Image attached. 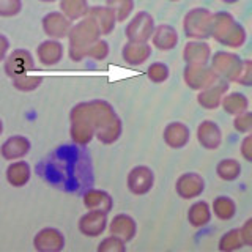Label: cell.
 Wrapping results in <instances>:
<instances>
[{"mask_svg": "<svg viewBox=\"0 0 252 252\" xmlns=\"http://www.w3.org/2000/svg\"><path fill=\"white\" fill-rule=\"evenodd\" d=\"M35 172L46 185L68 194L84 195L94 181L92 156L85 145L74 142L52 150L36 164Z\"/></svg>", "mask_w": 252, "mask_h": 252, "instance_id": "cell-1", "label": "cell"}, {"mask_svg": "<svg viewBox=\"0 0 252 252\" xmlns=\"http://www.w3.org/2000/svg\"><path fill=\"white\" fill-rule=\"evenodd\" d=\"M101 36H102V33L98 27V24L94 22L90 16L81 19L76 26L71 27L69 35H68L69 59L73 62H81V60L87 59L92 46L96 41H99Z\"/></svg>", "mask_w": 252, "mask_h": 252, "instance_id": "cell-2", "label": "cell"}, {"mask_svg": "<svg viewBox=\"0 0 252 252\" xmlns=\"http://www.w3.org/2000/svg\"><path fill=\"white\" fill-rule=\"evenodd\" d=\"M118 118L115 109L104 99H92V101H82L76 104L69 112V122L71 120H85L89 122L94 131L104 129L107 125L115 122Z\"/></svg>", "mask_w": 252, "mask_h": 252, "instance_id": "cell-3", "label": "cell"}, {"mask_svg": "<svg viewBox=\"0 0 252 252\" xmlns=\"http://www.w3.org/2000/svg\"><path fill=\"white\" fill-rule=\"evenodd\" d=\"M211 38H215L219 44L230 47V49H240L246 43L248 35L244 27L230 13L219 11L213 14Z\"/></svg>", "mask_w": 252, "mask_h": 252, "instance_id": "cell-4", "label": "cell"}, {"mask_svg": "<svg viewBox=\"0 0 252 252\" xmlns=\"http://www.w3.org/2000/svg\"><path fill=\"white\" fill-rule=\"evenodd\" d=\"M183 30L186 38L191 39H205L211 38L213 30V13L207 8H192L189 10L183 19Z\"/></svg>", "mask_w": 252, "mask_h": 252, "instance_id": "cell-5", "label": "cell"}, {"mask_svg": "<svg viewBox=\"0 0 252 252\" xmlns=\"http://www.w3.org/2000/svg\"><path fill=\"white\" fill-rule=\"evenodd\" d=\"M155 19L148 11H139L126 24L125 35L131 43H148L155 33Z\"/></svg>", "mask_w": 252, "mask_h": 252, "instance_id": "cell-6", "label": "cell"}, {"mask_svg": "<svg viewBox=\"0 0 252 252\" xmlns=\"http://www.w3.org/2000/svg\"><path fill=\"white\" fill-rule=\"evenodd\" d=\"M210 66L215 69V73L219 77L225 79L228 82H235L243 68V59L235 52L219 51L211 55Z\"/></svg>", "mask_w": 252, "mask_h": 252, "instance_id": "cell-7", "label": "cell"}, {"mask_svg": "<svg viewBox=\"0 0 252 252\" xmlns=\"http://www.w3.org/2000/svg\"><path fill=\"white\" fill-rule=\"evenodd\" d=\"M183 79L189 89L200 92L215 84L219 76L210 65H186L183 71Z\"/></svg>", "mask_w": 252, "mask_h": 252, "instance_id": "cell-8", "label": "cell"}, {"mask_svg": "<svg viewBox=\"0 0 252 252\" xmlns=\"http://www.w3.org/2000/svg\"><path fill=\"white\" fill-rule=\"evenodd\" d=\"M33 69H35V60L27 49H14L3 60V71L10 79L27 74Z\"/></svg>", "mask_w": 252, "mask_h": 252, "instance_id": "cell-9", "label": "cell"}, {"mask_svg": "<svg viewBox=\"0 0 252 252\" xmlns=\"http://www.w3.org/2000/svg\"><path fill=\"white\" fill-rule=\"evenodd\" d=\"M129 192L134 195H145L152 191L155 185V172L148 165H136L132 167L126 178Z\"/></svg>", "mask_w": 252, "mask_h": 252, "instance_id": "cell-10", "label": "cell"}, {"mask_svg": "<svg viewBox=\"0 0 252 252\" xmlns=\"http://www.w3.org/2000/svg\"><path fill=\"white\" fill-rule=\"evenodd\" d=\"M175 191L185 200L197 199L205 191V180L197 172H186L178 177L175 183Z\"/></svg>", "mask_w": 252, "mask_h": 252, "instance_id": "cell-11", "label": "cell"}, {"mask_svg": "<svg viewBox=\"0 0 252 252\" xmlns=\"http://www.w3.org/2000/svg\"><path fill=\"white\" fill-rule=\"evenodd\" d=\"M33 248L38 252H60L65 248V235L55 227H44L35 235Z\"/></svg>", "mask_w": 252, "mask_h": 252, "instance_id": "cell-12", "label": "cell"}, {"mask_svg": "<svg viewBox=\"0 0 252 252\" xmlns=\"http://www.w3.org/2000/svg\"><path fill=\"white\" fill-rule=\"evenodd\" d=\"M77 227H79V232L84 236L98 238V236H101L107 228V213L87 210L85 215H82L81 219H79Z\"/></svg>", "mask_w": 252, "mask_h": 252, "instance_id": "cell-13", "label": "cell"}, {"mask_svg": "<svg viewBox=\"0 0 252 252\" xmlns=\"http://www.w3.org/2000/svg\"><path fill=\"white\" fill-rule=\"evenodd\" d=\"M227 90H228V81L219 77L213 85L199 92V94H197V101H199V104L203 109H208V110L218 109L220 104H222V99L227 94Z\"/></svg>", "mask_w": 252, "mask_h": 252, "instance_id": "cell-14", "label": "cell"}, {"mask_svg": "<svg viewBox=\"0 0 252 252\" xmlns=\"http://www.w3.org/2000/svg\"><path fill=\"white\" fill-rule=\"evenodd\" d=\"M41 26H43L44 33L52 39H60V38L68 36L71 27H73L71 26V21L66 16L59 11L47 13L41 21Z\"/></svg>", "mask_w": 252, "mask_h": 252, "instance_id": "cell-15", "label": "cell"}, {"mask_svg": "<svg viewBox=\"0 0 252 252\" xmlns=\"http://www.w3.org/2000/svg\"><path fill=\"white\" fill-rule=\"evenodd\" d=\"M30 140L26 136L16 134V136H10L3 140L2 147H0V153H2V158L6 161H18L30 153Z\"/></svg>", "mask_w": 252, "mask_h": 252, "instance_id": "cell-16", "label": "cell"}, {"mask_svg": "<svg viewBox=\"0 0 252 252\" xmlns=\"http://www.w3.org/2000/svg\"><path fill=\"white\" fill-rule=\"evenodd\" d=\"M107 228H109L110 235H115L118 238H122L125 243H129L136 238L137 222L132 216L126 215V213H120V215L114 216V219L110 220Z\"/></svg>", "mask_w": 252, "mask_h": 252, "instance_id": "cell-17", "label": "cell"}, {"mask_svg": "<svg viewBox=\"0 0 252 252\" xmlns=\"http://www.w3.org/2000/svg\"><path fill=\"white\" fill-rule=\"evenodd\" d=\"M162 139L167 147H170L173 150H180V148H185L189 144L191 131H189V128L185 123L172 122L164 128Z\"/></svg>", "mask_w": 252, "mask_h": 252, "instance_id": "cell-18", "label": "cell"}, {"mask_svg": "<svg viewBox=\"0 0 252 252\" xmlns=\"http://www.w3.org/2000/svg\"><path fill=\"white\" fill-rule=\"evenodd\" d=\"M197 140L205 150H216L222 142V131L218 123L211 120H203L197 126Z\"/></svg>", "mask_w": 252, "mask_h": 252, "instance_id": "cell-19", "label": "cell"}, {"mask_svg": "<svg viewBox=\"0 0 252 252\" xmlns=\"http://www.w3.org/2000/svg\"><path fill=\"white\" fill-rule=\"evenodd\" d=\"M183 60L186 65H208L211 60L210 46L200 39H191L183 49Z\"/></svg>", "mask_w": 252, "mask_h": 252, "instance_id": "cell-20", "label": "cell"}, {"mask_svg": "<svg viewBox=\"0 0 252 252\" xmlns=\"http://www.w3.org/2000/svg\"><path fill=\"white\" fill-rule=\"evenodd\" d=\"M82 202L84 207L90 211H102V213H109L114 208V199L109 192L102 191V189H89L84 195H82Z\"/></svg>", "mask_w": 252, "mask_h": 252, "instance_id": "cell-21", "label": "cell"}, {"mask_svg": "<svg viewBox=\"0 0 252 252\" xmlns=\"http://www.w3.org/2000/svg\"><path fill=\"white\" fill-rule=\"evenodd\" d=\"M152 44L155 49L167 52L173 51L178 44V32L175 27L169 24H161L155 29V33L152 36Z\"/></svg>", "mask_w": 252, "mask_h": 252, "instance_id": "cell-22", "label": "cell"}, {"mask_svg": "<svg viewBox=\"0 0 252 252\" xmlns=\"http://www.w3.org/2000/svg\"><path fill=\"white\" fill-rule=\"evenodd\" d=\"M63 44L59 41V39H46V41L39 43L36 47V55L38 60L46 66H52L57 65V63L62 62L63 59Z\"/></svg>", "mask_w": 252, "mask_h": 252, "instance_id": "cell-23", "label": "cell"}, {"mask_svg": "<svg viewBox=\"0 0 252 252\" xmlns=\"http://www.w3.org/2000/svg\"><path fill=\"white\" fill-rule=\"evenodd\" d=\"M152 55V46L148 43H131L128 41L122 49V59L128 65L137 66L145 63Z\"/></svg>", "mask_w": 252, "mask_h": 252, "instance_id": "cell-24", "label": "cell"}, {"mask_svg": "<svg viewBox=\"0 0 252 252\" xmlns=\"http://www.w3.org/2000/svg\"><path fill=\"white\" fill-rule=\"evenodd\" d=\"M90 18L98 24V27L101 30L102 35H109L112 33L114 29H115V24L118 22L117 19V14L112 8L106 6H90V11H89Z\"/></svg>", "mask_w": 252, "mask_h": 252, "instance_id": "cell-25", "label": "cell"}, {"mask_svg": "<svg viewBox=\"0 0 252 252\" xmlns=\"http://www.w3.org/2000/svg\"><path fill=\"white\" fill-rule=\"evenodd\" d=\"M5 177H6V181H8V185H10V186L24 188L32 178V169H30L29 162L18 159V161H13L6 167Z\"/></svg>", "mask_w": 252, "mask_h": 252, "instance_id": "cell-26", "label": "cell"}, {"mask_svg": "<svg viewBox=\"0 0 252 252\" xmlns=\"http://www.w3.org/2000/svg\"><path fill=\"white\" fill-rule=\"evenodd\" d=\"M69 136L74 144L89 145L93 139H96V131H94L93 126L85 120H71Z\"/></svg>", "mask_w": 252, "mask_h": 252, "instance_id": "cell-27", "label": "cell"}, {"mask_svg": "<svg viewBox=\"0 0 252 252\" xmlns=\"http://www.w3.org/2000/svg\"><path fill=\"white\" fill-rule=\"evenodd\" d=\"M211 216H213V210L205 200L194 202L188 210V220H189V224L195 228L208 225Z\"/></svg>", "mask_w": 252, "mask_h": 252, "instance_id": "cell-28", "label": "cell"}, {"mask_svg": "<svg viewBox=\"0 0 252 252\" xmlns=\"http://www.w3.org/2000/svg\"><path fill=\"white\" fill-rule=\"evenodd\" d=\"M60 10L69 21H81L89 16L90 6L87 0H60Z\"/></svg>", "mask_w": 252, "mask_h": 252, "instance_id": "cell-29", "label": "cell"}, {"mask_svg": "<svg viewBox=\"0 0 252 252\" xmlns=\"http://www.w3.org/2000/svg\"><path fill=\"white\" fill-rule=\"evenodd\" d=\"M222 109L228 115H240L243 112H246L248 107H249V99L246 94H243L240 92H232V93H227L224 99H222Z\"/></svg>", "mask_w": 252, "mask_h": 252, "instance_id": "cell-30", "label": "cell"}, {"mask_svg": "<svg viewBox=\"0 0 252 252\" xmlns=\"http://www.w3.org/2000/svg\"><path fill=\"white\" fill-rule=\"evenodd\" d=\"M215 216L220 220H230L232 218H235L236 215V203L232 197H227V195H219L213 202V207H211Z\"/></svg>", "mask_w": 252, "mask_h": 252, "instance_id": "cell-31", "label": "cell"}, {"mask_svg": "<svg viewBox=\"0 0 252 252\" xmlns=\"http://www.w3.org/2000/svg\"><path fill=\"white\" fill-rule=\"evenodd\" d=\"M216 175L224 181H235L241 175V164L233 158L220 159L216 165Z\"/></svg>", "mask_w": 252, "mask_h": 252, "instance_id": "cell-32", "label": "cell"}, {"mask_svg": "<svg viewBox=\"0 0 252 252\" xmlns=\"http://www.w3.org/2000/svg\"><path fill=\"white\" fill-rule=\"evenodd\" d=\"M244 246L243 241V235H241V228H232L227 233H224L219 240V251L222 252H232V251H238Z\"/></svg>", "mask_w": 252, "mask_h": 252, "instance_id": "cell-33", "label": "cell"}, {"mask_svg": "<svg viewBox=\"0 0 252 252\" xmlns=\"http://www.w3.org/2000/svg\"><path fill=\"white\" fill-rule=\"evenodd\" d=\"M106 5L115 11L118 22H125L134 11V0H106Z\"/></svg>", "mask_w": 252, "mask_h": 252, "instance_id": "cell-34", "label": "cell"}, {"mask_svg": "<svg viewBox=\"0 0 252 252\" xmlns=\"http://www.w3.org/2000/svg\"><path fill=\"white\" fill-rule=\"evenodd\" d=\"M11 81H13V87L16 90H19V92H33L43 84V77L41 76H29V73H27V74L14 77V79H11Z\"/></svg>", "mask_w": 252, "mask_h": 252, "instance_id": "cell-35", "label": "cell"}, {"mask_svg": "<svg viewBox=\"0 0 252 252\" xmlns=\"http://www.w3.org/2000/svg\"><path fill=\"white\" fill-rule=\"evenodd\" d=\"M147 76H148V79L152 82H155V84H162V82H165L169 79L170 69H169L167 65H165V63H162V62H155V63H152V65L148 66Z\"/></svg>", "mask_w": 252, "mask_h": 252, "instance_id": "cell-36", "label": "cell"}, {"mask_svg": "<svg viewBox=\"0 0 252 252\" xmlns=\"http://www.w3.org/2000/svg\"><path fill=\"white\" fill-rule=\"evenodd\" d=\"M126 243L115 235H110L107 238L101 240L98 244V252H125Z\"/></svg>", "mask_w": 252, "mask_h": 252, "instance_id": "cell-37", "label": "cell"}, {"mask_svg": "<svg viewBox=\"0 0 252 252\" xmlns=\"http://www.w3.org/2000/svg\"><path fill=\"white\" fill-rule=\"evenodd\" d=\"M22 11V0H0V16L13 18Z\"/></svg>", "mask_w": 252, "mask_h": 252, "instance_id": "cell-38", "label": "cell"}, {"mask_svg": "<svg viewBox=\"0 0 252 252\" xmlns=\"http://www.w3.org/2000/svg\"><path fill=\"white\" fill-rule=\"evenodd\" d=\"M233 128H235V131H238L241 134L252 132V112L251 110H246V112H243V114L235 117Z\"/></svg>", "mask_w": 252, "mask_h": 252, "instance_id": "cell-39", "label": "cell"}, {"mask_svg": "<svg viewBox=\"0 0 252 252\" xmlns=\"http://www.w3.org/2000/svg\"><path fill=\"white\" fill-rule=\"evenodd\" d=\"M109 55V44L106 39H99L96 41L92 49L89 51V55H87V59H93V60H104Z\"/></svg>", "mask_w": 252, "mask_h": 252, "instance_id": "cell-40", "label": "cell"}, {"mask_svg": "<svg viewBox=\"0 0 252 252\" xmlns=\"http://www.w3.org/2000/svg\"><path fill=\"white\" fill-rule=\"evenodd\" d=\"M235 82L243 87H252V60H243V68Z\"/></svg>", "mask_w": 252, "mask_h": 252, "instance_id": "cell-41", "label": "cell"}, {"mask_svg": "<svg viewBox=\"0 0 252 252\" xmlns=\"http://www.w3.org/2000/svg\"><path fill=\"white\" fill-rule=\"evenodd\" d=\"M240 152H241V156L244 158V159H246L248 162H252V132H249L248 136L243 139Z\"/></svg>", "mask_w": 252, "mask_h": 252, "instance_id": "cell-42", "label": "cell"}, {"mask_svg": "<svg viewBox=\"0 0 252 252\" xmlns=\"http://www.w3.org/2000/svg\"><path fill=\"white\" fill-rule=\"evenodd\" d=\"M241 235H243L244 246H251L252 248V218H249L246 222L243 224Z\"/></svg>", "mask_w": 252, "mask_h": 252, "instance_id": "cell-43", "label": "cell"}, {"mask_svg": "<svg viewBox=\"0 0 252 252\" xmlns=\"http://www.w3.org/2000/svg\"><path fill=\"white\" fill-rule=\"evenodd\" d=\"M0 41H2V52H0V59L5 60L8 54V38L5 35H0Z\"/></svg>", "mask_w": 252, "mask_h": 252, "instance_id": "cell-44", "label": "cell"}, {"mask_svg": "<svg viewBox=\"0 0 252 252\" xmlns=\"http://www.w3.org/2000/svg\"><path fill=\"white\" fill-rule=\"evenodd\" d=\"M220 2H224V3L232 5V3H236V2H238V0H220Z\"/></svg>", "mask_w": 252, "mask_h": 252, "instance_id": "cell-45", "label": "cell"}, {"mask_svg": "<svg viewBox=\"0 0 252 252\" xmlns=\"http://www.w3.org/2000/svg\"><path fill=\"white\" fill-rule=\"evenodd\" d=\"M41 2H54V0H41Z\"/></svg>", "mask_w": 252, "mask_h": 252, "instance_id": "cell-46", "label": "cell"}, {"mask_svg": "<svg viewBox=\"0 0 252 252\" xmlns=\"http://www.w3.org/2000/svg\"><path fill=\"white\" fill-rule=\"evenodd\" d=\"M169 2H180V0H169Z\"/></svg>", "mask_w": 252, "mask_h": 252, "instance_id": "cell-47", "label": "cell"}]
</instances>
